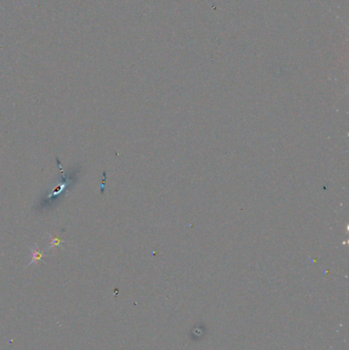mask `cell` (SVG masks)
<instances>
[{
    "mask_svg": "<svg viewBox=\"0 0 349 350\" xmlns=\"http://www.w3.org/2000/svg\"><path fill=\"white\" fill-rule=\"evenodd\" d=\"M49 238H50V244L47 246V249H51L54 248V247H61V248H62V244L64 243V241H62L61 238H58V236H50V235H49Z\"/></svg>",
    "mask_w": 349,
    "mask_h": 350,
    "instance_id": "obj_2",
    "label": "cell"
},
{
    "mask_svg": "<svg viewBox=\"0 0 349 350\" xmlns=\"http://www.w3.org/2000/svg\"><path fill=\"white\" fill-rule=\"evenodd\" d=\"M30 250H31V257H32V259H31V261H30V263L28 264V266L29 265H32L33 263L41 261V260L43 259V257H44V254H43L40 250H39L37 244H35L34 246H32Z\"/></svg>",
    "mask_w": 349,
    "mask_h": 350,
    "instance_id": "obj_1",
    "label": "cell"
}]
</instances>
